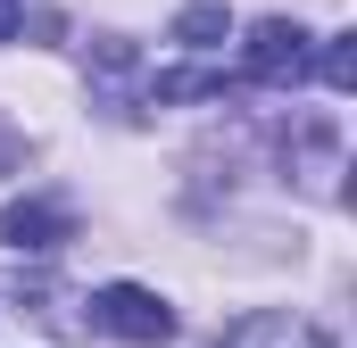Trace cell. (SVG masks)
Returning a JSON list of instances; mask_svg holds the SVG:
<instances>
[{
	"mask_svg": "<svg viewBox=\"0 0 357 348\" xmlns=\"http://www.w3.org/2000/svg\"><path fill=\"white\" fill-rule=\"evenodd\" d=\"M91 324L116 332V340H133V348L175 340V307H167L158 290H142V282H108V290H91Z\"/></svg>",
	"mask_w": 357,
	"mask_h": 348,
	"instance_id": "6da1fadb",
	"label": "cell"
},
{
	"mask_svg": "<svg viewBox=\"0 0 357 348\" xmlns=\"http://www.w3.org/2000/svg\"><path fill=\"white\" fill-rule=\"evenodd\" d=\"M307 75V25L299 17H258L241 42V84H299Z\"/></svg>",
	"mask_w": 357,
	"mask_h": 348,
	"instance_id": "7a4b0ae2",
	"label": "cell"
},
{
	"mask_svg": "<svg viewBox=\"0 0 357 348\" xmlns=\"http://www.w3.org/2000/svg\"><path fill=\"white\" fill-rule=\"evenodd\" d=\"M0 241L8 249H59V241H75V216L59 199H8L0 207Z\"/></svg>",
	"mask_w": 357,
	"mask_h": 348,
	"instance_id": "3957f363",
	"label": "cell"
},
{
	"mask_svg": "<svg viewBox=\"0 0 357 348\" xmlns=\"http://www.w3.org/2000/svg\"><path fill=\"white\" fill-rule=\"evenodd\" d=\"M216 348H324V340H316L299 315H241Z\"/></svg>",
	"mask_w": 357,
	"mask_h": 348,
	"instance_id": "277c9868",
	"label": "cell"
},
{
	"mask_svg": "<svg viewBox=\"0 0 357 348\" xmlns=\"http://www.w3.org/2000/svg\"><path fill=\"white\" fill-rule=\"evenodd\" d=\"M216 33H225V0H191V8L175 17V42H183V50H208Z\"/></svg>",
	"mask_w": 357,
	"mask_h": 348,
	"instance_id": "5b68a950",
	"label": "cell"
},
{
	"mask_svg": "<svg viewBox=\"0 0 357 348\" xmlns=\"http://www.w3.org/2000/svg\"><path fill=\"white\" fill-rule=\"evenodd\" d=\"M324 84L357 91V33H333V42H324Z\"/></svg>",
	"mask_w": 357,
	"mask_h": 348,
	"instance_id": "8992f818",
	"label": "cell"
},
{
	"mask_svg": "<svg viewBox=\"0 0 357 348\" xmlns=\"http://www.w3.org/2000/svg\"><path fill=\"white\" fill-rule=\"evenodd\" d=\"M17 17H25V0H0V42H17Z\"/></svg>",
	"mask_w": 357,
	"mask_h": 348,
	"instance_id": "52a82bcc",
	"label": "cell"
}]
</instances>
